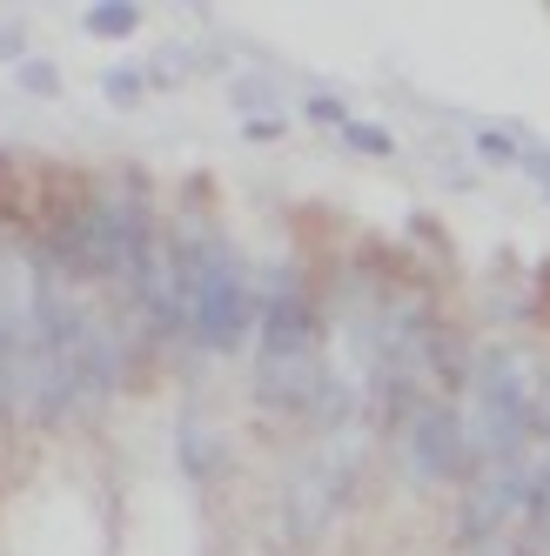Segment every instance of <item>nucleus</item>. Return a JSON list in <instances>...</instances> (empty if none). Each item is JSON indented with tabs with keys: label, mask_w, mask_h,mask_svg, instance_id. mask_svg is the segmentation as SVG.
<instances>
[{
	"label": "nucleus",
	"mask_w": 550,
	"mask_h": 556,
	"mask_svg": "<svg viewBox=\"0 0 550 556\" xmlns=\"http://www.w3.org/2000/svg\"><path fill=\"white\" fill-rule=\"evenodd\" d=\"M302 342H309V302L275 295L268 315H262V349H268V355H289V349H302Z\"/></svg>",
	"instance_id": "1"
},
{
	"label": "nucleus",
	"mask_w": 550,
	"mask_h": 556,
	"mask_svg": "<svg viewBox=\"0 0 550 556\" xmlns=\"http://www.w3.org/2000/svg\"><path fill=\"white\" fill-rule=\"evenodd\" d=\"M135 27H141V8H128V0H108V8L88 14V34H101V41H128Z\"/></svg>",
	"instance_id": "2"
},
{
	"label": "nucleus",
	"mask_w": 550,
	"mask_h": 556,
	"mask_svg": "<svg viewBox=\"0 0 550 556\" xmlns=\"http://www.w3.org/2000/svg\"><path fill=\"white\" fill-rule=\"evenodd\" d=\"M349 148H363V154H397V141H389V128H370V122H349L342 128Z\"/></svg>",
	"instance_id": "3"
},
{
	"label": "nucleus",
	"mask_w": 550,
	"mask_h": 556,
	"mask_svg": "<svg viewBox=\"0 0 550 556\" xmlns=\"http://www.w3.org/2000/svg\"><path fill=\"white\" fill-rule=\"evenodd\" d=\"M309 122L316 128H349V108L336 94H309Z\"/></svg>",
	"instance_id": "4"
},
{
	"label": "nucleus",
	"mask_w": 550,
	"mask_h": 556,
	"mask_svg": "<svg viewBox=\"0 0 550 556\" xmlns=\"http://www.w3.org/2000/svg\"><path fill=\"white\" fill-rule=\"evenodd\" d=\"M21 88H27V94H54L61 74H54L48 61H21Z\"/></svg>",
	"instance_id": "5"
},
{
	"label": "nucleus",
	"mask_w": 550,
	"mask_h": 556,
	"mask_svg": "<svg viewBox=\"0 0 550 556\" xmlns=\"http://www.w3.org/2000/svg\"><path fill=\"white\" fill-rule=\"evenodd\" d=\"M108 94H114V101H135L141 81H135V74H108Z\"/></svg>",
	"instance_id": "6"
},
{
	"label": "nucleus",
	"mask_w": 550,
	"mask_h": 556,
	"mask_svg": "<svg viewBox=\"0 0 550 556\" xmlns=\"http://www.w3.org/2000/svg\"><path fill=\"white\" fill-rule=\"evenodd\" d=\"M242 135L249 141H275V135H283V122H268V114H262V122H242Z\"/></svg>",
	"instance_id": "7"
}]
</instances>
